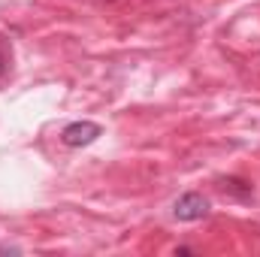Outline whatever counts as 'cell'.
Returning <instances> with one entry per match:
<instances>
[{"instance_id": "obj_5", "label": "cell", "mask_w": 260, "mask_h": 257, "mask_svg": "<svg viewBox=\"0 0 260 257\" xmlns=\"http://www.w3.org/2000/svg\"><path fill=\"white\" fill-rule=\"evenodd\" d=\"M0 254H21L18 245H0Z\"/></svg>"}, {"instance_id": "obj_4", "label": "cell", "mask_w": 260, "mask_h": 257, "mask_svg": "<svg viewBox=\"0 0 260 257\" xmlns=\"http://www.w3.org/2000/svg\"><path fill=\"white\" fill-rule=\"evenodd\" d=\"M6 70H9V49H6V43L0 40V79L6 76Z\"/></svg>"}, {"instance_id": "obj_6", "label": "cell", "mask_w": 260, "mask_h": 257, "mask_svg": "<svg viewBox=\"0 0 260 257\" xmlns=\"http://www.w3.org/2000/svg\"><path fill=\"white\" fill-rule=\"evenodd\" d=\"M197 248H188V245H179V248H176V254H194Z\"/></svg>"}, {"instance_id": "obj_3", "label": "cell", "mask_w": 260, "mask_h": 257, "mask_svg": "<svg viewBox=\"0 0 260 257\" xmlns=\"http://www.w3.org/2000/svg\"><path fill=\"white\" fill-rule=\"evenodd\" d=\"M218 191L224 194V197H230V200H239V203L254 200V188H251L245 179H239V176H227V179H221V182H218Z\"/></svg>"}, {"instance_id": "obj_2", "label": "cell", "mask_w": 260, "mask_h": 257, "mask_svg": "<svg viewBox=\"0 0 260 257\" xmlns=\"http://www.w3.org/2000/svg\"><path fill=\"white\" fill-rule=\"evenodd\" d=\"M100 133H103V127H100L97 121H73V124H67V127L61 130V142H64L67 148H85V145H91Z\"/></svg>"}, {"instance_id": "obj_1", "label": "cell", "mask_w": 260, "mask_h": 257, "mask_svg": "<svg viewBox=\"0 0 260 257\" xmlns=\"http://www.w3.org/2000/svg\"><path fill=\"white\" fill-rule=\"evenodd\" d=\"M209 209H212V203H209L203 194L188 191V194H182V197L173 203V218L191 224V221H203V218L209 215Z\"/></svg>"}]
</instances>
